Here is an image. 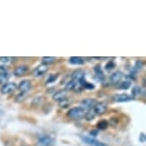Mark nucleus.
<instances>
[{
  "label": "nucleus",
  "mask_w": 146,
  "mask_h": 146,
  "mask_svg": "<svg viewBox=\"0 0 146 146\" xmlns=\"http://www.w3.org/2000/svg\"><path fill=\"white\" fill-rule=\"evenodd\" d=\"M86 110H84L81 107H73L68 111L67 117L71 119H81L85 117Z\"/></svg>",
  "instance_id": "1"
},
{
  "label": "nucleus",
  "mask_w": 146,
  "mask_h": 146,
  "mask_svg": "<svg viewBox=\"0 0 146 146\" xmlns=\"http://www.w3.org/2000/svg\"><path fill=\"white\" fill-rule=\"evenodd\" d=\"M17 89V85L13 82H8V83H5L3 86L0 89V92L3 95H9V94L13 93Z\"/></svg>",
  "instance_id": "2"
},
{
  "label": "nucleus",
  "mask_w": 146,
  "mask_h": 146,
  "mask_svg": "<svg viewBox=\"0 0 146 146\" xmlns=\"http://www.w3.org/2000/svg\"><path fill=\"white\" fill-rule=\"evenodd\" d=\"M54 139H52L50 136H44L40 137L37 139L35 145L36 146H54Z\"/></svg>",
  "instance_id": "3"
},
{
  "label": "nucleus",
  "mask_w": 146,
  "mask_h": 146,
  "mask_svg": "<svg viewBox=\"0 0 146 146\" xmlns=\"http://www.w3.org/2000/svg\"><path fill=\"white\" fill-rule=\"evenodd\" d=\"M18 89L20 91V93L22 94H26L28 93L32 88V82L28 80V79H25V80H22L18 85Z\"/></svg>",
  "instance_id": "4"
},
{
  "label": "nucleus",
  "mask_w": 146,
  "mask_h": 146,
  "mask_svg": "<svg viewBox=\"0 0 146 146\" xmlns=\"http://www.w3.org/2000/svg\"><path fill=\"white\" fill-rule=\"evenodd\" d=\"M107 109H108V107H107V105L105 103H103V102H96V105L94 106V112H95V114L96 115H103V114H105L106 111H107Z\"/></svg>",
  "instance_id": "5"
},
{
  "label": "nucleus",
  "mask_w": 146,
  "mask_h": 146,
  "mask_svg": "<svg viewBox=\"0 0 146 146\" xmlns=\"http://www.w3.org/2000/svg\"><path fill=\"white\" fill-rule=\"evenodd\" d=\"M96 100H94V98H85L81 101V108H83L84 110H91L94 108V106L96 105Z\"/></svg>",
  "instance_id": "6"
},
{
  "label": "nucleus",
  "mask_w": 146,
  "mask_h": 146,
  "mask_svg": "<svg viewBox=\"0 0 146 146\" xmlns=\"http://www.w3.org/2000/svg\"><path fill=\"white\" fill-rule=\"evenodd\" d=\"M28 71H29V66L20 65L15 68V70H13V75L15 76H22L28 73Z\"/></svg>",
  "instance_id": "7"
},
{
  "label": "nucleus",
  "mask_w": 146,
  "mask_h": 146,
  "mask_svg": "<svg viewBox=\"0 0 146 146\" xmlns=\"http://www.w3.org/2000/svg\"><path fill=\"white\" fill-rule=\"evenodd\" d=\"M113 100L115 102H126V101H130L132 100H134V98H131L127 94H118V95L113 96Z\"/></svg>",
  "instance_id": "8"
},
{
  "label": "nucleus",
  "mask_w": 146,
  "mask_h": 146,
  "mask_svg": "<svg viewBox=\"0 0 146 146\" xmlns=\"http://www.w3.org/2000/svg\"><path fill=\"white\" fill-rule=\"evenodd\" d=\"M48 70H49V66L48 65L41 64L35 70L34 75H35V76H36V78H39V76H42L45 75Z\"/></svg>",
  "instance_id": "9"
},
{
  "label": "nucleus",
  "mask_w": 146,
  "mask_h": 146,
  "mask_svg": "<svg viewBox=\"0 0 146 146\" xmlns=\"http://www.w3.org/2000/svg\"><path fill=\"white\" fill-rule=\"evenodd\" d=\"M122 78H123V73L120 71H117L112 74L111 76H110V80H111L112 84H117L121 81Z\"/></svg>",
  "instance_id": "10"
},
{
  "label": "nucleus",
  "mask_w": 146,
  "mask_h": 146,
  "mask_svg": "<svg viewBox=\"0 0 146 146\" xmlns=\"http://www.w3.org/2000/svg\"><path fill=\"white\" fill-rule=\"evenodd\" d=\"M53 98L54 101H57V102H60V101L67 100V91L66 90H61L56 92L54 95L53 96Z\"/></svg>",
  "instance_id": "11"
},
{
  "label": "nucleus",
  "mask_w": 146,
  "mask_h": 146,
  "mask_svg": "<svg viewBox=\"0 0 146 146\" xmlns=\"http://www.w3.org/2000/svg\"><path fill=\"white\" fill-rule=\"evenodd\" d=\"M82 139H83V141L86 142L87 144L92 145V146H108L107 144H105V143H101L100 141H98L96 139H92V137H82Z\"/></svg>",
  "instance_id": "12"
},
{
  "label": "nucleus",
  "mask_w": 146,
  "mask_h": 146,
  "mask_svg": "<svg viewBox=\"0 0 146 146\" xmlns=\"http://www.w3.org/2000/svg\"><path fill=\"white\" fill-rule=\"evenodd\" d=\"M94 71H95V73H96V79H98L100 81H103L104 78H105V76H104L103 71H102V69H101L100 66V65H96V67L94 68Z\"/></svg>",
  "instance_id": "13"
},
{
  "label": "nucleus",
  "mask_w": 146,
  "mask_h": 146,
  "mask_svg": "<svg viewBox=\"0 0 146 146\" xmlns=\"http://www.w3.org/2000/svg\"><path fill=\"white\" fill-rule=\"evenodd\" d=\"M69 61H70V63H72V64L82 65L84 63V59L80 56H72V57H70Z\"/></svg>",
  "instance_id": "14"
},
{
  "label": "nucleus",
  "mask_w": 146,
  "mask_h": 146,
  "mask_svg": "<svg viewBox=\"0 0 146 146\" xmlns=\"http://www.w3.org/2000/svg\"><path fill=\"white\" fill-rule=\"evenodd\" d=\"M109 126V122L106 119H101L96 124V128L98 130H106Z\"/></svg>",
  "instance_id": "15"
},
{
  "label": "nucleus",
  "mask_w": 146,
  "mask_h": 146,
  "mask_svg": "<svg viewBox=\"0 0 146 146\" xmlns=\"http://www.w3.org/2000/svg\"><path fill=\"white\" fill-rule=\"evenodd\" d=\"M56 60V58L54 56H43L42 57V64L49 66L50 64H52V63H54Z\"/></svg>",
  "instance_id": "16"
},
{
  "label": "nucleus",
  "mask_w": 146,
  "mask_h": 146,
  "mask_svg": "<svg viewBox=\"0 0 146 146\" xmlns=\"http://www.w3.org/2000/svg\"><path fill=\"white\" fill-rule=\"evenodd\" d=\"M96 117V114H95V112H94V110L93 109H91V110H88V111L86 112V114H85V118L88 120V121H91V120H93V119H95V117Z\"/></svg>",
  "instance_id": "17"
},
{
  "label": "nucleus",
  "mask_w": 146,
  "mask_h": 146,
  "mask_svg": "<svg viewBox=\"0 0 146 146\" xmlns=\"http://www.w3.org/2000/svg\"><path fill=\"white\" fill-rule=\"evenodd\" d=\"M143 65H144V62L141 61V60H139V61H137L136 65H135V67H134V72H135V73H137V72H139V71L141 70L142 67H143Z\"/></svg>",
  "instance_id": "18"
},
{
  "label": "nucleus",
  "mask_w": 146,
  "mask_h": 146,
  "mask_svg": "<svg viewBox=\"0 0 146 146\" xmlns=\"http://www.w3.org/2000/svg\"><path fill=\"white\" fill-rule=\"evenodd\" d=\"M130 86H131V82L129 80H126V81L121 82L120 85L118 86V88H119V89H122V90H127L128 88H130Z\"/></svg>",
  "instance_id": "19"
},
{
  "label": "nucleus",
  "mask_w": 146,
  "mask_h": 146,
  "mask_svg": "<svg viewBox=\"0 0 146 146\" xmlns=\"http://www.w3.org/2000/svg\"><path fill=\"white\" fill-rule=\"evenodd\" d=\"M10 78V75L8 73H4V74H0V84L6 82Z\"/></svg>",
  "instance_id": "20"
},
{
  "label": "nucleus",
  "mask_w": 146,
  "mask_h": 146,
  "mask_svg": "<svg viewBox=\"0 0 146 146\" xmlns=\"http://www.w3.org/2000/svg\"><path fill=\"white\" fill-rule=\"evenodd\" d=\"M115 67V63L113 61V60H111V61L106 64V70L107 71H112Z\"/></svg>",
  "instance_id": "21"
},
{
  "label": "nucleus",
  "mask_w": 146,
  "mask_h": 146,
  "mask_svg": "<svg viewBox=\"0 0 146 146\" xmlns=\"http://www.w3.org/2000/svg\"><path fill=\"white\" fill-rule=\"evenodd\" d=\"M58 103H59L60 108H67V107L69 106V104H70L68 100H64L60 101V102H58Z\"/></svg>",
  "instance_id": "22"
},
{
  "label": "nucleus",
  "mask_w": 146,
  "mask_h": 146,
  "mask_svg": "<svg viewBox=\"0 0 146 146\" xmlns=\"http://www.w3.org/2000/svg\"><path fill=\"white\" fill-rule=\"evenodd\" d=\"M57 78H58V74H54V75L50 76V78L47 80V83H52V82H54V80H56Z\"/></svg>",
  "instance_id": "23"
},
{
  "label": "nucleus",
  "mask_w": 146,
  "mask_h": 146,
  "mask_svg": "<svg viewBox=\"0 0 146 146\" xmlns=\"http://www.w3.org/2000/svg\"><path fill=\"white\" fill-rule=\"evenodd\" d=\"M132 93H133V98H134V96H136L137 95H139V94L141 93V89H140L139 87H135L133 91H132Z\"/></svg>",
  "instance_id": "24"
},
{
  "label": "nucleus",
  "mask_w": 146,
  "mask_h": 146,
  "mask_svg": "<svg viewBox=\"0 0 146 146\" xmlns=\"http://www.w3.org/2000/svg\"><path fill=\"white\" fill-rule=\"evenodd\" d=\"M12 58L9 56H0V61L3 62V63H10Z\"/></svg>",
  "instance_id": "25"
},
{
  "label": "nucleus",
  "mask_w": 146,
  "mask_h": 146,
  "mask_svg": "<svg viewBox=\"0 0 146 146\" xmlns=\"http://www.w3.org/2000/svg\"><path fill=\"white\" fill-rule=\"evenodd\" d=\"M25 96H26V94H22L20 93V95H18L17 96H16V98H15V100L16 101H18V102H20V101H22L25 98Z\"/></svg>",
  "instance_id": "26"
},
{
  "label": "nucleus",
  "mask_w": 146,
  "mask_h": 146,
  "mask_svg": "<svg viewBox=\"0 0 146 146\" xmlns=\"http://www.w3.org/2000/svg\"><path fill=\"white\" fill-rule=\"evenodd\" d=\"M139 140H140V142H145V134L144 133H142L141 135H140Z\"/></svg>",
  "instance_id": "27"
},
{
  "label": "nucleus",
  "mask_w": 146,
  "mask_h": 146,
  "mask_svg": "<svg viewBox=\"0 0 146 146\" xmlns=\"http://www.w3.org/2000/svg\"><path fill=\"white\" fill-rule=\"evenodd\" d=\"M98 130H93V131H91L90 132V135L92 137H96V135H98Z\"/></svg>",
  "instance_id": "28"
},
{
  "label": "nucleus",
  "mask_w": 146,
  "mask_h": 146,
  "mask_svg": "<svg viewBox=\"0 0 146 146\" xmlns=\"http://www.w3.org/2000/svg\"><path fill=\"white\" fill-rule=\"evenodd\" d=\"M24 146H27V145H24Z\"/></svg>",
  "instance_id": "29"
}]
</instances>
